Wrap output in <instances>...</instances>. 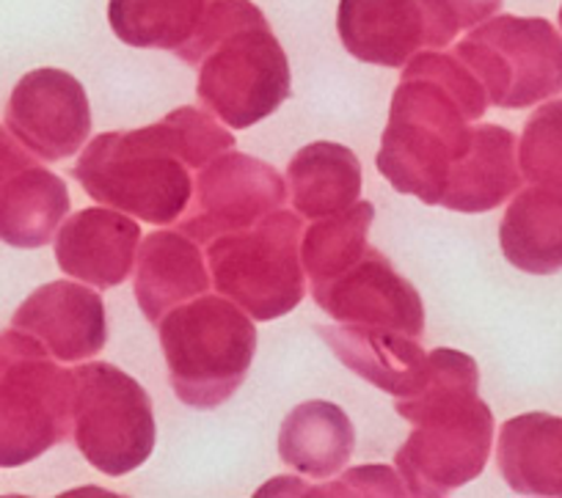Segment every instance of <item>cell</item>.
<instances>
[{
    "label": "cell",
    "instance_id": "6da1fadb",
    "mask_svg": "<svg viewBox=\"0 0 562 498\" xmlns=\"http://www.w3.org/2000/svg\"><path fill=\"white\" fill-rule=\"evenodd\" d=\"M235 146L229 129L199 107H177L130 133H102L75 162V180L102 207L166 226L191 204L188 169H202Z\"/></svg>",
    "mask_w": 562,
    "mask_h": 498
},
{
    "label": "cell",
    "instance_id": "7a4b0ae2",
    "mask_svg": "<svg viewBox=\"0 0 562 498\" xmlns=\"http://www.w3.org/2000/svg\"><path fill=\"white\" fill-rule=\"evenodd\" d=\"M485 111L488 94L461 58L416 53L392 94L378 171L397 193L439 204L452 169L472 144V122Z\"/></svg>",
    "mask_w": 562,
    "mask_h": 498
},
{
    "label": "cell",
    "instance_id": "3957f363",
    "mask_svg": "<svg viewBox=\"0 0 562 498\" xmlns=\"http://www.w3.org/2000/svg\"><path fill=\"white\" fill-rule=\"evenodd\" d=\"M411 435L397 449V474L411 496L439 498L477 479L494 443V414L480 399L477 361L458 350L428 353L414 394L397 399Z\"/></svg>",
    "mask_w": 562,
    "mask_h": 498
},
{
    "label": "cell",
    "instance_id": "277c9868",
    "mask_svg": "<svg viewBox=\"0 0 562 498\" xmlns=\"http://www.w3.org/2000/svg\"><path fill=\"white\" fill-rule=\"evenodd\" d=\"M177 56L199 69V100L235 129L268 118L293 89L288 53L251 0L207 3L196 34Z\"/></svg>",
    "mask_w": 562,
    "mask_h": 498
},
{
    "label": "cell",
    "instance_id": "5b68a950",
    "mask_svg": "<svg viewBox=\"0 0 562 498\" xmlns=\"http://www.w3.org/2000/svg\"><path fill=\"white\" fill-rule=\"evenodd\" d=\"M169 381L196 410L224 405L246 381L257 353V328L229 297L199 295L158 322Z\"/></svg>",
    "mask_w": 562,
    "mask_h": 498
},
{
    "label": "cell",
    "instance_id": "8992f818",
    "mask_svg": "<svg viewBox=\"0 0 562 498\" xmlns=\"http://www.w3.org/2000/svg\"><path fill=\"white\" fill-rule=\"evenodd\" d=\"M72 435V372L23 330L0 333V468L42 457Z\"/></svg>",
    "mask_w": 562,
    "mask_h": 498
},
{
    "label": "cell",
    "instance_id": "52a82bcc",
    "mask_svg": "<svg viewBox=\"0 0 562 498\" xmlns=\"http://www.w3.org/2000/svg\"><path fill=\"white\" fill-rule=\"evenodd\" d=\"M210 284L248 317L270 322L304 301L301 220L273 210L254 226L207 242Z\"/></svg>",
    "mask_w": 562,
    "mask_h": 498
},
{
    "label": "cell",
    "instance_id": "ba28073f",
    "mask_svg": "<svg viewBox=\"0 0 562 498\" xmlns=\"http://www.w3.org/2000/svg\"><path fill=\"white\" fill-rule=\"evenodd\" d=\"M72 438L100 474H130L147 463L155 449L153 399L119 366H75Z\"/></svg>",
    "mask_w": 562,
    "mask_h": 498
},
{
    "label": "cell",
    "instance_id": "9c48e42d",
    "mask_svg": "<svg viewBox=\"0 0 562 498\" xmlns=\"http://www.w3.org/2000/svg\"><path fill=\"white\" fill-rule=\"evenodd\" d=\"M456 56L477 75L496 107L521 111L562 94V36L549 20L491 18L474 25Z\"/></svg>",
    "mask_w": 562,
    "mask_h": 498
},
{
    "label": "cell",
    "instance_id": "30bf717a",
    "mask_svg": "<svg viewBox=\"0 0 562 498\" xmlns=\"http://www.w3.org/2000/svg\"><path fill=\"white\" fill-rule=\"evenodd\" d=\"M337 31L359 61L405 67L425 47L450 45L461 25L450 0H339Z\"/></svg>",
    "mask_w": 562,
    "mask_h": 498
},
{
    "label": "cell",
    "instance_id": "8fae6325",
    "mask_svg": "<svg viewBox=\"0 0 562 498\" xmlns=\"http://www.w3.org/2000/svg\"><path fill=\"white\" fill-rule=\"evenodd\" d=\"M288 202V182L270 162L226 151L199 169L191 204L180 220L182 235L199 246L262 220Z\"/></svg>",
    "mask_w": 562,
    "mask_h": 498
},
{
    "label": "cell",
    "instance_id": "7c38bea8",
    "mask_svg": "<svg viewBox=\"0 0 562 498\" xmlns=\"http://www.w3.org/2000/svg\"><path fill=\"white\" fill-rule=\"evenodd\" d=\"M310 292L317 306L339 325L397 330L414 339L425 333L419 292L375 248H367L359 262L334 279L312 281Z\"/></svg>",
    "mask_w": 562,
    "mask_h": 498
},
{
    "label": "cell",
    "instance_id": "4fadbf2b",
    "mask_svg": "<svg viewBox=\"0 0 562 498\" xmlns=\"http://www.w3.org/2000/svg\"><path fill=\"white\" fill-rule=\"evenodd\" d=\"M7 127L20 144L47 162L72 157L91 133V107L83 83L64 69H34L14 86Z\"/></svg>",
    "mask_w": 562,
    "mask_h": 498
},
{
    "label": "cell",
    "instance_id": "5bb4252c",
    "mask_svg": "<svg viewBox=\"0 0 562 498\" xmlns=\"http://www.w3.org/2000/svg\"><path fill=\"white\" fill-rule=\"evenodd\" d=\"M69 213L61 177L42 169L25 146L0 127V240L14 248H42Z\"/></svg>",
    "mask_w": 562,
    "mask_h": 498
},
{
    "label": "cell",
    "instance_id": "9a60e30c",
    "mask_svg": "<svg viewBox=\"0 0 562 498\" xmlns=\"http://www.w3.org/2000/svg\"><path fill=\"white\" fill-rule=\"evenodd\" d=\"M12 325L64 364L91 359L108 342L105 303L75 281H53L31 292L29 301L14 312Z\"/></svg>",
    "mask_w": 562,
    "mask_h": 498
},
{
    "label": "cell",
    "instance_id": "2e32d148",
    "mask_svg": "<svg viewBox=\"0 0 562 498\" xmlns=\"http://www.w3.org/2000/svg\"><path fill=\"white\" fill-rule=\"evenodd\" d=\"M56 262L69 279L97 290H111L133 273L140 246V226L111 207L75 213L56 231Z\"/></svg>",
    "mask_w": 562,
    "mask_h": 498
},
{
    "label": "cell",
    "instance_id": "e0dca14e",
    "mask_svg": "<svg viewBox=\"0 0 562 498\" xmlns=\"http://www.w3.org/2000/svg\"><path fill=\"white\" fill-rule=\"evenodd\" d=\"M135 297L149 322L158 325L171 308L204 295L210 270L199 242L182 231H155L138 246L135 257Z\"/></svg>",
    "mask_w": 562,
    "mask_h": 498
},
{
    "label": "cell",
    "instance_id": "ac0fdd59",
    "mask_svg": "<svg viewBox=\"0 0 562 498\" xmlns=\"http://www.w3.org/2000/svg\"><path fill=\"white\" fill-rule=\"evenodd\" d=\"M516 135L496 124L474 127L467 155L458 160L441 193V207L477 215L496 210L521 188Z\"/></svg>",
    "mask_w": 562,
    "mask_h": 498
},
{
    "label": "cell",
    "instance_id": "d6986e66",
    "mask_svg": "<svg viewBox=\"0 0 562 498\" xmlns=\"http://www.w3.org/2000/svg\"><path fill=\"white\" fill-rule=\"evenodd\" d=\"M321 337L331 344L348 370L370 381L392 397H408L428 370V353L419 339L405 337L397 330L353 328V325H328Z\"/></svg>",
    "mask_w": 562,
    "mask_h": 498
},
{
    "label": "cell",
    "instance_id": "ffe728a7",
    "mask_svg": "<svg viewBox=\"0 0 562 498\" xmlns=\"http://www.w3.org/2000/svg\"><path fill=\"white\" fill-rule=\"evenodd\" d=\"M496 463L516 493L562 498V416L535 410L507 419Z\"/></svg>",
    "mask_w": 562,
    "mask_h": 498
},
{
    "label": "cell",
    "instance_id": "44dd1931",
    "mask_svg": "<svg viewBox=\"0 0 562 498\" xmlns=\"http://www.w3.org/2000/svg\"><path fill=\"white\" fill-rule=\"evenodd\" d=\"M356 446L353 421L339 405L312 399L290 410L279 430V457L299 474L326 479L348 465Z\"/></svg>",
    "mask_w": 562,
    "mask_h": 498
},
{
    "label": "cell",
    "instance_id": "7402d4cb",
    "mask_svg": "<svg viewBox=\"0 0 562 498\" xmlns=\"http://www.w3.org/2000/svg\"><path fill=\"white\" fill-rule=\"evenodd\" d=\"M284 182L295 213L304 218H326L359 202L361 162L348 146L317 140L295 151Z\"/></svg>",
    "mask_w": 562,
    "mask_h": 498
},
{
    "label": "cell",
    "instance_id": "603a6c76",
    "mask_svg": "<svg viewBox=\"0 0 562 498\" xmlns=\"http://www.w3.org/2000/svg\"><path fill=\"white\" fill-rule=\"evenodd\" d=\"M499 246L513 268L532 275L562 270V191L529 188L507 207Z\"/></svg>",
    "mask_w": 562,
    "mask_h": 498
},
{
    "label": "cell",
    "instance_id": "cb8c5ba5",
    "mask_svg": "<svg viewBox=\"0 0 562 498\" xmlns=\"http://www.w3.org/2000/svg\"><path fill=\"white\" fill-rule=\"evenodd\" d=\"M207 0H108L113 34L140 50H180L196 34Z\"/></svg>",
    "mask_w": 562,
    "mask_h": 498
},
{
    "label": "cell",
    "instance_id": "d4e9b609",
    "mask_svg": "<svg viewBox=\"0 0 562 498\" xmlns=\"http://www.w3.org/2000/svg\"><path fill=\"white\" fill-rule=\"evenodd\" d=\"M375 207L370 202L350 204L342 213L317 218L301 235V262L310 281H328L348 270L364 257L367 231H370Z\"/></svg>",
    "mask_w": 562,
    "mask_h": 498
},
{
    "label": "cell",
    "instance_id": "484cf974",
    "mask_svg": "<svg viewBox=\"0 0 562 498\" xmlns=\"http://www.w3.org/2000/svg\"><path fill=\"white\" fill-rule=\"evenodd\" d=\"M518 169L532 185L562 191V100L540 105L524 124Z\"/></svg>",
    "mask_w": 562,
    "mask_h": 498
},
{
    "label": "cell",
    "instance_id": "4316f807",
    "mask_svg": "<svg viewBox=\"0 0 562 498\" xmlns=\"http://www.w3.org/2000/svg\"><path fill=\"white\" fill-rule=\"evenodd\" d=\"M304 493L317 496H405V485L400 474H394L389 465H364L342 474V479L323 487H304Z\"/></svg>",
    "mask_w": 562,
    "mask_h": 498
},
{
    "label": "cell",
    "instance_id": "83f0119b",
    "mask_svg": "<svg viewBox=\"0 0 562 498\" xmlns=\"http://www.w3.org/2000/svg\"><path fill=\"white\" fill-rule=\"evenodd\" d=\"M502 3H505V0H450V7L452 12H456L461 31L474 29V25H480L483 20L494 18L502 9Z\"/></svg>",
    "mask_w": 562,
    "mask_h": 498
},
{
    "label": "cell",
    "instance_id": "f1b7e54d",
    "mask_svg": "<svg viewBox=\"0 0 562 498\" xmlns=\"http://www.w3.org/2000/svg\"><path fill=\"white\" fill-rule=\"evenodd\" d=\"M560 29H562V9H560Z\"/></svg>",
    "mask_w": 562,
    "mask_h": 498
}]
</instances>
